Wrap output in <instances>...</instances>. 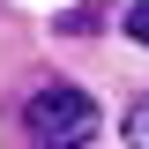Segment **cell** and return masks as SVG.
<instances>
[{
	"label": "cell",
	"mask_w": 149,
	"mask_h": 149,
	"mask_svg": "<svg viewBox=\"0 0 149 149\" xmlns=\"http://www.w3.org/2000/svg\"><path fill=\"white\" fill-rule=\"evenodd\" d=\"M22 119H30V134L45 149H82L97 134V97L74 90V82H60V74H45L30 90V112H22Z\"/></svg>",
	"instance_id": "cell-1"
},
{
	"label": "cell",
	"mask_w": 149,
	"mask_h": 149,
	"mask_svg": "<svg viewBox=\"0 0 149 149\" xmlns=\"http://www.w3.org/2000/svg\"><path fill=\"white\" fill-rule=\"evenodd\" d=\"M127 149H149V97L127 112Z\"/></svg>",
	"instance_id": "cell-2"
},
{
	"label": "cell",
	"mask_w": 149,
	"mask_h": 149,
	"mask_svg": "<svg viewBox=\"0 0 149 149\" xmlns=\"http://www.w3.org/2000/svg\"><path fill=\"white\" fill-rule=\"evenodd\" d=\"M127 37H134V45H149V0H134V8H127Z\"/></svg>",
	"instance_id": "cell-3"
}]
</instances>
